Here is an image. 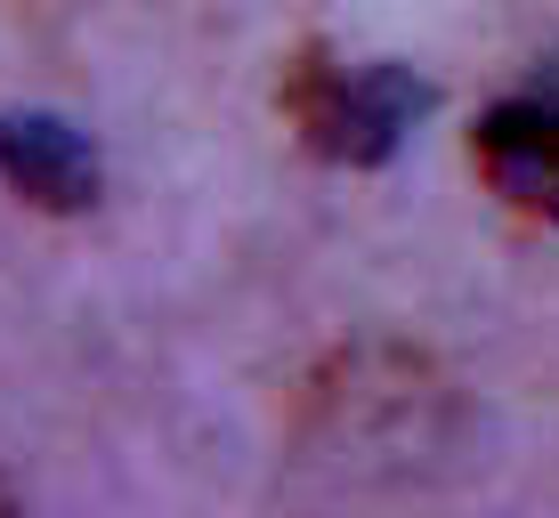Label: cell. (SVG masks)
<instances>
[{"instance_id":"6da1fadb","label":"cell","mask_w":559,"mask_h":518,"mask_svg":"<svg viewBox=\"0 0 559 518\" xmlns=\"http://www.w3.org/2000/svg\"><path fill=\"white\" fill-rule=\"evenodd\" d=\"M284 113L324 162L373 170L414 138V122L430 113V82L414 65H349L333 49H308L284 82Z\"/></svg>"},{"instance_id":"3957f363","label":"cell","mask_w":559,"mask_h":518,"mask_svg":"<svg viewBox=\"0 0 559 518\" xmlns=\"http://www.w3.org/2000/svg\"><path fill=\"white\" fill-rule=\"evenodd\" d=\"M471 162L487 195L519 219H559V57L535 65L511 98H495L471 130Z\"/></svg>"},{"instance_id":"7a4b0ae2","label":"cell","mask_w":559,"mask_h":518,"mask_svg":"<svg viewBox=\"0 0 559 518\" xmlns=\"http://www.w3.org/2000/svg\"><path fill=\"white\" fill-rule=\"evenodd\" d=\"M308 421L341 462H381V454H414L447 421V381L406 349H349L308 381Z\"/></svg>"},{"instance_id":"277c9868","label":"cell","mask_w":559,"mask_h":518,"mask_svg":"<svg viewBox=\"0 0 559 518\" xmlns=\"http://www.w3.org/2000/svg\"><path fill=\"white\" fill-rule=\"evenodd\" d=\"M0 186L33 210H90L98 203V146L49 113H0Z\"/></svg>"}]
</instances>
